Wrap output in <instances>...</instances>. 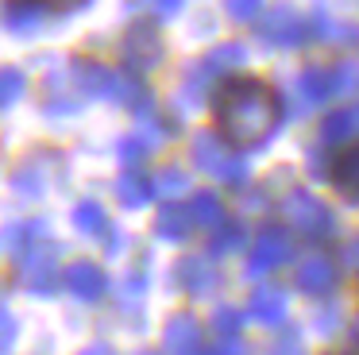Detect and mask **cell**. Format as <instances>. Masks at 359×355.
<instances>
[{"instance_id":"obj_1","label":"cell","mask_w":359,"mask_h":355,"mask_svg":"<svg viewBox=\"0 0 359 355\" xmlns=\"http://www.w3.org/2000/svg\"><path fill=\"white\" fill-rule=\"evenodd\" d=\"M217 131L232 147H259L278 131L282 123V97L266 81L248 74H228L212 93Z\"/></svg>"},{"instance_id":"obj_2","label":"cell","mask_w":359,"mask_h":355,"mask_svg":"<svg viewBox=\"0 0 359 355\" xmlns=\"http://www.w3.org/2000/svg\"><path fill=\"white\" fill-rule=\"evenodd\" d=\"M74 74H78V89L86 97H97V100H116L124 108H140L147 112L151 108V97L143 93V81H135L132 74L116 66H104L97 58H74Z\"/></svg>"},{"instance_id":"obj_3","label":"cell","mask_w":359,"mask_h":355,"mask_svg":"<svg viewBox=\"0 0 359 355\" xmlns=\"http://www.w3.org/2000/svg\"><path fill=\"white\" fill-rule=\"evenodd\" d=\"M282 216H286L290 228H294L302 239H309V243H325V239L336 236L332 208L309 189H290L286 197H282Z\"/></svg>"},{"instance_id":"obj_4","label":"cell","mask_w":359,"mask_h":355,"mask_svg":"<svg viewBox=\"0 0 359 355\" xmlns=\"http://www.w3.org/2000/svg\"><path fill=\"white\" fill-rule=\"evenodd\" d=\"M194 166L212 174L217 182L232 185V189H243L248 185V162L240 159V151L224 143L220 135H209V131H197L194 135Z\"/></svg>"},{"instance_id":"obj_5","label":"cell","mask_w":359,"mask_h":355,"mask_svg":"<svg viewBox=\"0 0 359 355\" xmlns=\"http://www.w3.org/2000/svg\"><path fill=\"white\" fill-rule=\"evenodd\" d=\"M163 31H158L155 20H135L132 27L124 31V39H120V58H124V74L140 77L147 74V69H155L158 62H163Z\"/></svg>"},{"instance_id":"obj_6","label":"cell","mask_w":359,"mask_h":355,"mask_svg":"<svg viewBox=\"0 0 359 355\" xmlns=\"http://www.w3.org/2000/svg\"><path fill=\"white\" fill-rule=\"evenodd\" d=\"M58 247L50 243H35V247H24L20 255V267H16V278L27 293L35 297H50L58 290V262H55Z\"/></svg>"},{"instance_id":"obj_7","label":"cell","mask_w":359,"mask_h":355,"mask_svg":"<svg viewBox=\"0 0 359 355\" xmlns=\"http://www.w3.org/2000/svg\"><path fill=\"white\" fill-rule=\"evenodd\" d=\"M290 259H294V236L286 228H278V224H266L255 236V243H251L243 270H248V278H259V274H271V270L286 267Z\"/></svg>"},{"instance_id":"obj_8","label":"cell","mask_w":359,"mask_h":355,"mask_svg":"<svg viewBox=\"0 0 359 355\" xmlns=\"http://www.w3.org/2000/svg\"><path fill=\"white\" fill-rule=\"evenodd\" d=\"M255 31L266 46H282V51H294L302 46V39L309 35L305 31V15L294 12V8H271L255 20Z\"/></svg>"},{"instance_id":"obj_9","label":"cell","mask_w":359,"mask_h":355,"mask_svg":"<svg viewBox=\"0 0 359 355\" xmlns=\"http://www.w3.org/2000/svg\"><path fill=\"white\" fill-rule=\"evenodd\" d=\"M174 282L186 297H212L220 290V270L209 262V255H186L174 262Z\"/></svg>"},{"instance_id":"obj_10","label":"cell","mask_w":359,"mask_h":355,"mask_svg":"<svg viewBox=\"0 0 359 355\" xmlns=\"http://www.w3.org/2000/svg\"><path fill=\"white\" fill-rule=\"evenodd\" d=\"M294 282H297V290L309 293V297H328V293L336 290V282H340L336 259H328V255H305L294 270Z\"/></svg>"},{"instance_id":"obj_11","label":"cell","mask_w":359,"mask_h":355,"mask_svg":"<svg viewBox=\"0 0 359 355\" xmlns=\"http://www.w3.org/2000/svg\"><path fill=\"white\" fill-rule=\"evenodd\" d=\"M62 282H66V290H70L78 301H86V305L101 301L104 290H109V278H104V270L97 267V262H89V259L70 262V267H66V274H62Z\"/></svg>"},{"instance_id":"obj_12","label":"cell","mask_w":359,"mask_h":355,"mask_svg":"<svg viewBox=\"0 0 359 355\" xmlns=\"http://www.w3.org/2000/svg\"><path fill=\"white\" fill-rule=\"evenodd\" d=\"M166 355H197L201 351V321L194 313H174L163 328Z\"/></svg>"},{"instance_id":"obj_13","label":"cell","mask_w":359,"mask_h":355,"mask_svg":"<svg viewBox=\"0 0 359 355\" xmlns=\"http://www.w3.org/2000/svg\"><path fill=\"white\" fill-rule=\"evenodd\" d=\"M151 232H155V236L163 239V243H186V239L194 236V220H189V208L182 205V201H166V205H158Z\"/></svg>"},{"instance_id":"obj_14","label":"cell","mask_w":359,"mask_h":355,"mask_svg":"<svg viewBox=\"0 0 359 355\" xmlns=\"http://www.w3.org/2000/svg\"><path fill=\"white\" fill-rule=\"evenodd\" d=\"M248 313L255 316L259 324H271V328L286 324V316H290L286 290H278V286H259V290L251 293V301H248Z\"/></svg>"},{"instance_id":"obj_15","label":"cell","mask_w":359,"mask_h":355,"mask_svg":"<svg viewBox=\"0 0 359 355\" xmlns=\"http://www.w3.org/2000/svg\"><path fill=\"white\" fill-rule=\"evenodd\" d=\"M325 178H332V189L340 193L344 201H355V182H359V147L348 143L332 162H328Z\"/></svg>"},{"instance_id":"obj_16","label":"cell","mask_w":359,"mask_h":355,"mask_svg":"<svg viewBox=\"0 0 359 355\" xmlns=\"http://www.w3.org/2000/svg\"><path fill=\"white\" fill-rule=\"evenodd\" d=\"M355 128H359V116L351 105L344 108H332V112L320 120V143L325 147H348L355 139Z\"/></svg>"},{"instance_id":"obj_17","label":"cell","mask_w":359,"mask_h":355,"mask_svg":"<svg viewBox=\"0 0 359 355\" xmlns=\"http://www.w3.org/2000/svg\"><path fill=\"white\" fill-rule=\"evenodd\" d=\"M189 220H194V228H205V232H217L220 224H224V201H220V193L212 189H197L194 197H189Z\"/></svg>"},{"instance_id":"obj_18","label":"cell","mask_w":359,"mask_h":355,"mask_svg":"<svg viewBox=\"0 0 359 355\" xmlns=\"http://www.w3.org/2000/svg\"><path fill=\"white\" fill-rule=\"evenodd\" d=\"M151 197H155L151 174H143V170H124V174L116 178V201L124 208H143Z\"/></svg>"},{"instance_id":"obj_19","label":"cell","mask_w":359,"mask_h":355,"mask_svg":"<svg viewBox=\"0 0 359 355\" xmlns=\"http://www.w3.org/2000/svg\"><path fill=\"white\" fill-rule=\"evenodd\" d=\"M297 93H302L309 105H325L328 97H336L332 69H325V66H305L302 77H297Z\"/></svg>"},{"instance_id":"obj_20","label":"cell","mask_w":359,"mask_h":355,"mask_svg":"<svg viewBox=\"0 0 359 355\" xmlns=\"http://www.w3.org/2000/svg\"><path fill=\"white\" fill-rule=\"evenodd\" d=\"M70 220L81 236H104V232H109V213H104V205H97V201H78Z\"/></svg>"},{"instance_id":"obj_21","label":"cell","mask_w":359,"mask_h":355,"mask_svg":"<svg viewBox=\"0 0 359 355\" xmlns=\"http://www.w3.org/2000/svg\"><path fill=\"white\" fill-rule=\"evenodd\" d=\"M248 232H243V220H224L217 232H209V251L212 255H232L243 247Z\"/></svg>"},{"instance_id":"obj_22","label":"cell","mask_w":359,"mask_h":355,"mask_svg":"<svg viewBox=\"0 0 359 355\" xmlns=\"http://www.w3.org/2000/svg\"><path fill=\"white\" fill-rule=\"evenodd\" d=\"M50 8H20V4H8L0 8V15H4V27L16 31V35H32L35 27H39V15H47Z\"/></svg>"},{"instance_id":"obj_23","label":"cell","mask_w":359,"mask_h":355,"mask_svg":"<svg viewBox=\"0 0 359 355\" xmlns=\"http://www.w3.org/2000/svg\"><path fill=\"white\" fill-rule=\"evenodd\" d=\"M248 62V46L243 43H220L217 51H209L205 69H240Z\"/></svg>"},{"instance_id":"obj_24","label":"cell","mask_w":359,"mask_h":355,"mask_svg":"<svg viewBox=\"0 0 359 355\" xmlns=\"http://www.w3.org/2000/svg\"><path fill=\"white\" fill-rule=\"evenodd\" d=\"M27 93V77L16 66H0V108H12Z\"/></svg>"},{"instance_id":"obj_25","label":"cell","mask_w":359,"mask_h":355,"mask_svg":"<svg viewBox=\"0 0 359 355\" xmlns=\"http://www.w3.org/2000/svg\"><path fill=\"white\" fill-rule=\"evenodd\" d=\"M151 189H155L158 197L174 201V197H178V193H186V189H189V174H182V170L166 166V170H158V174L151 178Z\"/></svg>"},{"instance_id":"obj_26","label":"cell","mask_w":359,"mask_h":355,"mask_svg":"<svg viewBox=\"0 0 359 355\" xmlns=\"http://www.w3.org/2000/svg\"><path fill=\"white\" fill-rule=\"evenodd\" d=\"M212 328L220 332V340H240L243 332V313L236 305H217V313H212Z\"/></svg>"},{"instance_id":"obj_27","label":"cell","mask_w":359,"mask_h":355,"mask_svg":"<svg viewBox=\"0 0 359 355\" xmlns=\"http://www.w3.org/2000/svg\"><path fill=\"white\" fill-rule=\"evenodd\" d=\"M147 154H151V151H147V143H143V139L135 135V131H132V135H124V139L116 143V159L124 162L128 170H135V162L147 159Z\"/></svg>"},{"instance_id":"obj_28","label":"cell","mask_w":359,"mask_h":355,"mask_svg":"<svg viewBox=\"0 0 359 355\" xmlns=\"http://www.w3.org/2000/svg\"><path fill=\"white\" fill-rule=\"evenodd\" d=\"M271 355H305L302 328H282L278 336L271 340Z\"/></svg>"},{"instance_id":"obj_29","label":"cell","mask_w":359,"mask_h":355,"mask_svg":"<svg viewBox=\"0 0 359 355\" xmlns=\"http://www.w3.org/2000/svg\"><path fill=\"white\" fill-rule=\"evenodd\" d=\"M16 336H20V321L4 301H0V355H8L16 347Z\"/></svg>"},{"instance_id":"obj_30","label":"cell","mask_w":359,"mask_h":355,"mask_svg":"<svg viewBox=\"0 0 359 355\" xmlns=\"http://www.w3.org/2000/svg\"><path fill=\"white\" fill-rule=\"evenodd\" d=\"M340 321H344V313H340V305L332 301V305H320V309H317V316H313V328H317L320 336H328V332L340 328Z\"/></svg>"},{"instance_id":"obj_31","label":"cell","mask_w":359,"mask_h":355,"mask_svg":"<svg viewBox=\"0 0 359 355\" xmlns=\"http://www.w3.org/2000/svg\"><path fill=\"white\" fill-rule=\"evenodd\" d=\"M332 85H336V93H351V89H355V58L336 62V66H332Z\"/></svg>"},{"instance_id":"obj_32","label":"cell","mask_w":359,"mask_h":355,"mask_svg":"<svg viewBox=\"0 0 359 355\" xmlns=\"http://www.w3.org/2000/svg\"><path fill=\"white\" fill-rule=\"evenodd\" d=\"M228 15L236 23H255L263 15V4H255V0H228Z\"/></svg>"},{"instance_id":"obj_33","label":"cell","mask_w":359,"mask_h":355,"mask_svg":"<svg viewBox=\"0 0 359 355\" xmlns=\"http://www.w3.org/2000/svg\"><path fill=\"white\" fill-rule=\"evenodd\" d=\"M143 290H147V278H143V274H132L124 286H120V293H124V305H135V301L143 297Z\"/></svg>"},{"instance_id":"obj_34","label":"cell","mask_w":359,"mask_h":355,"mask_svg":"<svg viewBox=\"0 0 359 355\" xmlns=\"http://www.w3.org/2000/svg\"><path fill=\"white\" fill-rule=\"evenodd\" d=\"M197 355H248V347H243L240 340H220V344H212V347H201Z\"/></svg>"},{"instance_id":"obj_35","label":"cell","mask_w":359,"mask_h":355,"mask_svg":"<svg viewBox=\"0 0 359 355\" xmlns=\"http://www.w3.org/2000/svg\"><path fill=\"white\" fill-rule=\"evenodd\" d=\"M182 0H155V4H151V15H155V20H174V15H182Z\"/></svg>"},{"instance_id":"obj_36","label":"cell","mask_w":359,"mask_h":355,"mask_svg":"<svg viewBox=\"0 0 359 355\" xmlns=\"http://www.w3.org/2000/svg\"><path fill=\"white\" fill-rule=\"evenodd\" d=\"M78 355H116V351H112V347L104 344V340H97V344H86Z\"/></svg>"},{"instance_id":"obj_37","label":"cell","mask_w":359,"mask_h":355,"mask_svg":"<svg viewBox=\"0 0 359 355\" xmlns=\"http://www.w3.org/2000/svg\"><path fill=\"white\" fill-rule=\"evenodd\" d=\"M340 259H344V270H351V262H355V243H344Z\"/></svg>"},{"instance_id":"obj_38","label":"cell","mask_w":359,"mask_h":355,"mask_svg":"<svg viewBox=\"0 0 359 355\" xmlns=\"http://www.w3.org/2000/svg\"><path fill=\"white\" fill-rule=\"evenodd\" d=\"M140 355H151V351H140Z\"/></svg>"}]
</instances>
